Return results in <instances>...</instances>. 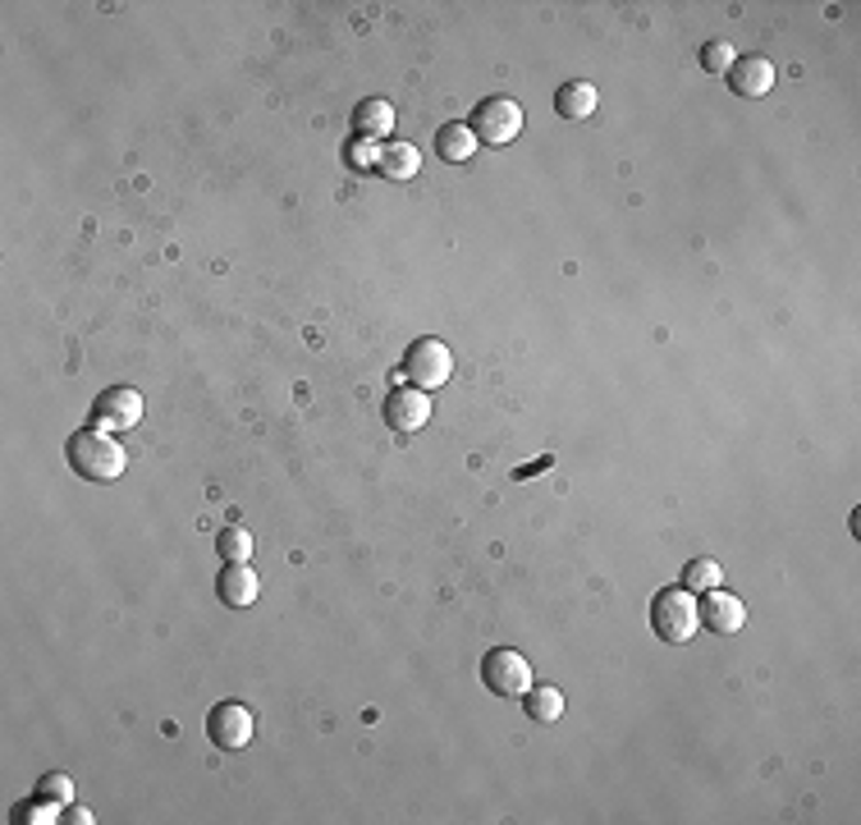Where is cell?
Listing matches in <instances>:
<instances>
[{
    "label": "cell",
    "mask_w": 861,
    "mask_h": 825,
    "mask_svg": "<svg viewBox=\"0 0 861 825\" xmlns=\"http://www.w3.org/2000/svg\"><path fill=\"white\" fill-rule=\"evenodd\" d=\"M65 459H69V468H73L78 477H83V482H92V486L120 482V477H124V468H128L124 445H120V441H111V431H101V427H83V431H73L69 441H65Z\"/></svg>",
    "instance_id": "cell-1"
},
{
    "label": "cell",
    "mask_w": 861,
    "mask_h": 825,
    "mask_svg": "<svg viewBox=\"0 0 861 825\" xmlns=\"http://www.w3.org/2000/svg\"><path fill=\"white\" fill-rule=\"evenodd\" d=\"M701 614H696V591L688 587H665L656 591V601H650V633L660 642H673V647H683V642L696 633Z\"/></svg>",
    "instance_id": "cell-2"
},
{
    "label": "cell",
    "mask_w": 861,
    "mask_h": 825,
    "mask_svg": "<svg viewBox=\"0 0 861 825\" xmlns=\"http://www.w3.org/2000/svg\"><path fill=\"white\" fill-rule=\"evenodd\" d=\"M399 376H404L408 385H417V391H427V395L440 391V385L454 376V353H450V344L435 340V335H422V340H412L408 353H404Z\"/></svg>",
    "instance_id": "cell-3"
},
{
    "label": "cell",
    "mask_w": 861,
    "mask_h": 825,
    "mask_svg": "<svg viewBox=\"0 0 861 825\" xmlns=\"http://www.w3.org/2000/svg\"><path fill=\"white\" fill-rule=\"evenodd\" d=\"M467 128H473V138L486 143V147H505L523 134V106H518L513 97H486L473 106L467 115Z\"/></svg>",
    "instance_id": "cell-4"
},
{
    "label": "cell",
    "mask_w": 861,
    "mask_h": 825,
    "mask_svg": "<svg viewBox=\"0 0 861 825\" xmlns=\"http://www.w3.org/2000/svg\"><path fill=\"white\" fill-rule=\"evenodd\" d=\"M482 683H486V692H495V698H523V692L532 688V665L513 647H490L486 660H482Z\"/></svg>",
    "instance_id": "cell-5"
},
{
    "label": "cell",
    "mask_w": 861,
    "mask_h": 825,
    "mask_svg": "<svg viewBox=\"0 0 861 825\" xmlns=\"http://www.w3.org/2000/svg\"><path fill=\"white\" fill-rule=\"evenodd\" d=\"M143 422V395L128 391V385H111L92 399V427L101 431H128Z\"/></svg>",
    "instance_id": "cell-6"
},
{
    "label": "cell",
    "mask_w": 861,
    "mask_h": 825,
    "mask_svg": "<svg viewBox=\"0 0 861 825\" xmlns=\"http://www.w3.org/2000/svg\"><path fill=\"white\" fill-rule=\"evenodd\" d=\"M252 711L243 702H220L212 707V715H206V738H212L220 753H239V747L252 743Z\"/></svg>",
    "instance_id": "cell-7"
},
{
    "label": "cell",
    "mask_w": 861,
    "mask_h": 825,
    "mask_svg": "<svg viewBox=\"0 0 861 825\" xmlns=\"http://www.w3.org/2000/svg\"><path fill=\"white\" fill-rule=\"evenodd\" d=\"M385 422L395 431H404V436L422 431L431 422V395L417 391V385H395L389 399H385Z\"/></svg>",
    "instance_id": "cell-8"
},
{
    "label": "cell",
    "mask_w": 861,
    "mask_h": 825,
    "mask_svg": "<svg viewBox=\"0 0 861 825\" xmlns=\"http://www.w3.org/2000/svg\"><path fill=\"white\" fill-rule=\"evenodd\" d=\"M696 614H701V624H706L711 633H743V624H747V606L734 597V591H724V587L701 591Z\"/></svg>",
    "instance_id": "cell-9"
},
{
    "label": "cell",
    "mask_w": 861,
    "mask_h": 825,
    "mask_svg": "<svg viewBox=\"0 0 861 825\" xmlns=\"http://www.w3.org/2000/svg\"><path fill=\"white\" fill-rule=\"evenodd\" d=\"M724 79H728V88H734L738 97L756 101V97H766L774 88V65L766 56H738L734 69H728Z\"/></svg>",
    "instance_id": "cell-10"
},
{
    "label": "cell",
    "mask_w": 861,
    "mask_h": 825,
    "mask_svg": "<svg viewBox=\"0 0 861 825\" xmlns=\"http://www.w3.org/2000/svg\"><path fill=\"white\" fill-rule=\"evenodd\" d=\"M216 591H220V601L229 610H248L257 601V591H262V583H257L252 564H225L220 578H216Z\"/></svg>",
    "instance_id": "cell-11"
},
{
    "label": "cell",
    "mask_w": 861,
    "mask_h": 825,
    "mask_svg": "<svg viewBox=\"0 0 861 825\" xmlns=\"http://www.w3.org/2000/svg\"><path fill=\"white\" fill-rule=\"evenodd\" d=\"M353 128H358V138H372V143L385 138L395 128V106L385 97H362L353 106Z\"/></svg>",
    "instance_id": "cell-12"
},
{
    "label": "cell",
    "mask_w": 861,
    "mask_h": 825,
    "mask_svg": "<svg viewBox=\"0 0 861 825\" xmlns=\"http://www.w3.org/2000/svg\"><path fill=\"white\" fill-rule=\"evenodd\" d=\"M596 106H600V92H596V83H587V79L559 83V92H555V111H559V120H591Z\"/></svg>",
    "instance_id": "cell-13"
},
{
    "label": "cell",
    "mask_w": 861,
    "mask_h": 825,
    "mask_svg": "<svg viewBox=\"0 0 861 825\" xmlns=\"http://www.w3.org/2000/svg\"><path fill=\"white\" fill-rule=\"evenodd\" d=\"M435 157H440V161H450V166H463L467 157H477V138H473V128L458 124V120L440 124V128H435Z\"/></svg>",
    "instance_id": "cell-14"
},
{
    "label": "cell",
    "mask_w": 861,
    "mask_h": 825,
    "mask_svg": "<svg viewBox=\"0 0 861 825\" xmlns=\"http://www.w3.org/2000/svg\"><path fill=\"white\" fill-rule=\"evenodd\" d=\"M417 170H422V151H417L412 143H389V147H381L376 174L395 179V184H408V179H417Z\"/></svg>",
    "instance_id": "cell-15"
},
{
    "label": "cell",
    "mask_w": 861,
    "mask_h": 825,
    "mask_svg": "<svg viewBox=\"0 0 861 825\" xmlns=\"http://www.w3.org/2000/svg\"><path fill=\"white\" fill-rule=\"evenodd\" d=\"M523 707H528V720H536V725H555V720L564 715V692L541 683V688H528L523 692Z\"/></svg>",
    "instance_id": "cell-16"
},
{
    "label": "cell",
    "mask_w": 861,
    "mask_h": 825,
    "mask_svg": "<svg viewBox=\"0 0 861 825\" xmlns=\"http://www.w3.org/2000/svg\"><path fill=\"white\" fill-rule=\"evenodd\" d=\"M216 555L229 560V564H248V560H252V536H248V528H225V532H216Z\"/></svg>",
    "instance_id": "cell-17"
},
{
    "label": "cell",
    "mask_w": 861,
    "mask_h": 825,
    "mask_svg": "<svg viewBox=\"0 0 861 825\" xmlns=\"http://www.w3.org/2000/svg\"><path fill=\"white\" fill-rule=\"evenodd\" d=\"M683 587L688 591H711V587H720V560H692L688 569H683Z\"/></svg>",
    "instance_id": "cell-18"
},
{
    "label": "cell",
    "mask_w": 861,
    "mask_h": 825,
    "mask_svg": "<svg viewBox=\"0 0 861 825\" xmlns=\"http://www.w3.org/2000/svg\"><path fill=\"white\" fill-rule=\"evenodd\" d=\"M734 60H738V50L728 46L724 37L701 46V69H706V74H728V69H734Z\"/></svg>",
    "instance_id": "cell-19"
},
{
    "label": "cell",
    "mask_w": 861,
    "mask_h": 825,
    "mask_svg": "<svg viewBox=\"0 0 861 825\" xmlns=\"http://www.w3.org/2000/svg\"><path fill=\"white\" fill-rule=\"evenodd\" d=\"M60 803H50V798H42L37 793V803H19L14 807V821H33V825H50V821H60Z\"/></svg>",
    "instance_id": "cell-20"
},
{
    "label": "cell",
    "mask_w": 861,
    "mask_h": 825,
    "mask_svg": "<svg viewBox=\"0 0 861 825\" xmlns=\"http://www.w3.org/2000/svg\"><path fill=\"white\" fill-rule=\"evenodd\" d=\"M344 161H349L353 170H376V161H381V147H376L372 138H353V143L344 147Z\"/></svg>",
    "instance_id": "cell-21"
},
{
    "label": "cell",
    "mask_w": 861,
    "mask_h": 825,
    "mask_svg": "<svg viewBox=\"0 0 861 825\" xmlns=\"http://www.w3.org/2000/svg\"><path fill=\"white\" fill-rule=\"evenodd\" d=\"M37 793H42V798H50V803H60V807H65L69 798H73V784H69V776H46Z\"/></svg>",
    "instance_id": "cell-22"
},
{
    "label": "cell",
    "mask_w": 861,
    "mask_h": 825,
    "mask_svg": "<svg viewBox=\"0 0 861 825\" xmlns=\"http://www.w3.org/2000/svg\"><path fill=\"white\" fill-rule=\"evenodd\" d=\"M541 468H551V459H541V463H528V468H518V477H532V473H541Z\"/></svg>",
    "instance_id": "cell-23"
},
{
    "label": "cell",
    "mask_w": 861,
    "mask_h": 825,
    "mask_svg": "<svg viewBox=\"0 0 861 825\" xmlns=\"http://www.w3.org/2000/svg\"><path fill=\"white\" fill-rule=\"evenodd\" d=\"M69 821H73V825H88V821H92V816H88V812H83V807H69Z\"/></svg>",
    "instance_id": "cell-24"
}]
</instances>
